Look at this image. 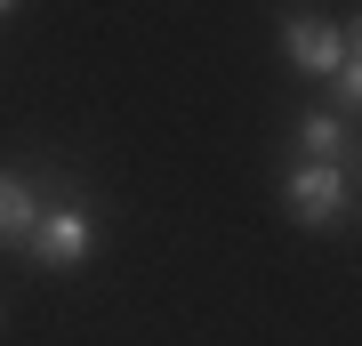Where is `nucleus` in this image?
Instances as JSON below:
<instances>
[{"instance_id":"f257e3e1","label":"nucleus","mask_w":362,"mask_h":346,"mask_svg":"<svg viewBox=\"0 0 362 346\" xmlns=\"http://www.w3.org/2000/svg\"><path fill=\"white\" fill-rule=\"evenodd\" d=\"M89 250H97V218H89V209H81V202H40V218L25 233V258H33V266L73 274Z\"/></svg>"},{"instance_id":"f03ea898","label":"nucleus","mask_w":362,"mask_h":346,"mask_svg":"<svg viewBox=\"0 0 362 346\" xmlns=\"http://www.w3.org/2000/svg\"><path fill=\"white\" fill-rule=\"evenodd\" d=\"M290 209H298V226H338V218L354 209L346 161H298V169H290Z\"/></svg>"},{"instance_id":"7ed1b4c3","label":"nucleus","mask_w":362,"mask_h":346,"mask_svg":"<svg viewBox=\"0 0 362 346\" xmlns=\"http://www.w3.org/2000/svg\"><path fill=\"white\" fill-rule=\"evenodd\" d=\"M282 49H290V64L306 81H330L338 64L354 57V25H330V16H298V25L282 33Z\"/></svg>"},{"instance_id":"20e7f679","label":"nucleus","mask_w":362,"mask_h":346,"mask_svg":"<svg viewBox=\"0 0 362 346\" xmlns=\"http://www.w3.org/2000/svg\"><path fill=\"white\" fill-rule=\"evenodd\" d=\"M33 218H40V193H33L25 178H8V169H0V242H8V250H25Z\"/></svg>"},{"instance_id":"39448f33","label":"nucleus","mask_w":362,"mask_h":346,"mask_svg":"<svg viewBox=\"0 0 362 346\" xmlns=\"http://www.w3.org/2000/svg\"><path fill=\"white\" fill-rule=\"evenodd\" d=\"M298 154L306 161H346V121L338 113H306L298 121Z\"/></svg>"},{"instance_id":"423d86ee","label":"nucleus","mask_w":362,"mask_h":346,"mask_svg":"<svg viewBox=\"0 0 362 346\" xmlns=\"http://www.w3.org/2000/svg\"><path fill=\"white\" fill-rule=\"evenodd\" d=\"M322 89H330V105H338V121H354V105H362V57H346Z\"/></svg>"},{"instance_id":"0eeeda50","label":"nucleus","mask_w":362,"mask_h":346,"mask_svg":"<svg viewBox=\"0 0 362 346\" xmlns=\"http://www.w3.org/2000/svg\"><path fill=\"white\" fill-rule=\"evenodd\" d=\"M8 8H16V0H0V16H8Z\"/></svg>"}]
</instances>
